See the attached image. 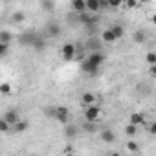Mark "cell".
Segmentation results:
<instances>
[{"label": "cell", "instance_id": "obj_1", "mask_svg": "<svg viewBox=\"0 0 156 156\" xmlns=\"http://www.w3.org/2000/svg\"><path fill=\"white\" fill-rule=\"evenodd\" d=\"M51 116H53V119H57V121H61L62 125H66V123H70V110L66 108V107H53L51 110Z\"/></svg>", "mask_w": 156, "mask_h": 156}, {"label": "cell", "instance_id": "obj_8", "mask_svg": "<svg viewBox=\"0 0 156 156\" xmlns=\"http://www.w3.org/2000/svg\"><path fill=\"white\" fill-rule=\"evenodd\" d=\"M81 70H83V73L92 75V77L99 73V68H98V66H94V64H90L87 59H83V62H81Z\"/></svg>", "mask_w": 156, "mask_h": 156}, {"label": "cell", "instance_id": "obj_31", "mask_svg": "<svg viewBox=\"0 0 156 156\" xmlns=\"http://www.w3.org/2000/svg\"><path fill=\"white\" fill-rule=\"evenodd\" d=\"M125 6H127L129 9H132V8H136V6H138V2H136V0H129V2H127Z\"/></svg>", "mask_w": 156, "mask_h": 156}, {"label": "cell", "instance_id": "obj_22", "mask_svg": "<svg viewBox=\"0 0 156 156\" xmlns=\"http://www.w3.org/2000/svg\"><path fill=\"white\" fill-rule=\"evenodd\" d=\"M31 48H35V50L42 51V50L46 48V41H44L42 37H39V35H37V39H35V42H33V46H31Z\"/></svg>", "mask_w": 156, "mask_h": 156}, {"label": "cell", "instance_id": "obj_23", "mask_svg": "<svg viewBox=\"0 0 156 156\" xmlns=\"http://www.w3.org/2000/svg\"><path fill=\"white\" fill-rule=\"evenodd\" d=\"M125 134H127L129 138H134V136L138 134V127H136V125L127 123V125H125Z\"/></svg>", "mask_w": 156, "mask_h": 156}, {"label": "cell", "instance_id": "obj_28", "mask_svg": "<svg viewBox=\"0 0 156 156\" xmlns=\"http://www.w3.org/2000/svg\"><path fill=\"white\" fill-rule=\"evenodd\" d=\"M11 20H13V22H24V20H26V15H24L22 11H17V13H13Z\"/></svg>", "mask_w": 156, "mask_h": 156}, {"label": "cell", "instance_id": "obj_19", "mask_svg": "<svg viewBox=\"0 0 156 156\" xmlns=\"http://www.w3.org/2000/svg\"><path fill=\"white\" fill-rule=\"evenodd\" d=\"M108 30H110V31L114 33V37H116V39H121V37L125 35V28H123L121 24H112V26H110Z\"/></svg>", "mask_w": 156, "mask_h": 156}, {"label": "cell", "instance_id": "obj_20", "mask_svg": "<svg viewBox=\"0 0 156 156\" xmlns=\"http://www.w3.org/2000/svg\"><path fill=\"white\" fill-rule=\"evenodd\" d=\"M134 42L136 44H145L147 42V35H145V31H141V30H138V31H134Z\"/></svg>", "mask_w": 156, "mask_h": 156}, {"label": "cell", "instance_id": "obj_27", "mask_svg": "<svg viewBox=\"0 0 156 156\" xmlns=\"http://www.w3.org/2000/svg\"><path fill=\"white\" fill-rule=\"evenodd\" d=\"M0 94H2V96H9L11 94V85L9 83H0Z\"/></svg>", "mask_w": 156, "mask_h": 156}, {"label": "cell", "instance_id": "obj_4", "mask_svg": "<svg viewBox=\"0 0 156 156\" xmlns=\"http://www.w3.org/2000/svg\"><path fill=\"white\" fill-rule=\"evenodd\" d=\"M61 53H62V59H64V61H73V59H75V53H77V46H75L73 42H66V44L62 46Z\"/></svg>", "mask_w": 156, "mask_h": 156}, {"label": "cell", "instance_id": "obj_11", "mask_svg": "<svg viewBox=\"0 0 156 156\" xmlns=\"http://www.w3.org/2000/svg\"><path fill=\"white\" fill-rule=\"evenodd\" d=\"M99 41H101L103 44H114L118 39H116V37H114V33H112V31L107 28V30H103V31H101V37H99Z\"/></svg>", "mask_w": 156, "mask_h": 156}, {"label": "cell", "instance_id": "obj_18", "mask_svg": "<svg viewBox=\"0 0 156 156\" xmlns=\"http://www.w3.org/2000/svg\"><path fill=\"white\" fill-rule=\"evenodd\" d=\"M13 41V33L8 31V30H0V44H4V46H9Z\"/></svg>", "mask_w": 156, "mask_h": 156}, {"label": "cell", "instance_id": "obj_13", "mask_svg": "<svg viewBox=\"0 0 156 156\" xmlns=\"http://www.w3.org/2000/svg\"><path fill=\"white\" fill-rule=\"evenodd\" d=\"M85 4H87V13L90 15H98L99 13V0H85Z\"/></svg>", "mask_w": 156, "mask_h": 156}, {"label": "cell", "instance_id": "obj_32", "mask_svg": "<svg viewBox=\"0 0 156 156\" xmlns=\"http://www.w3.org/2000/svg\"><path fill=\"white\" fill-rule=\"evenodd\" d=\"M118 6H121V2H119V0H114V2L110 0V2H108V8H118Z\"/></svg>", "mask_w": 156, "mask_h": 156}, {"label": "cell", "instance_id": "obj_16", "mask_svg": "<svg viewBox=\"0 0 156 156\" xmlns=\"http://www.w3.org/2000/svg\"><path fill=\"white\" fill-rule=\"evenodd\" d=\"M77 134H79V127H77V125H73V123H66L64 125V136L66 138H75Z\"/></svg>", "mask_w": 156, "mask_h": 156}, {"label": "cell", "instance_id": "obj_9", "mask_svg": "<svg viewBox=\"0 0 156 156\" xmlns=\"http://www.w3.org/2000/svg\"><path fill=\"white\" fill-rule=\"evenodd\" d=\"M98 132H99V138H101L105 143H114V141H116V134H114L112 129H101V130H98Z\"/></svg>", "mask_w": 156, "mask_h": 156}, {"label": "cell", "instance_id": "obj_25", "mask_svg": "<svg viewBox=\"0 0 156 156\" xmlns=\"http://www.w3.org/2000/svg\"><path fill=\"white\" fill-rule=\"evenodd\" d=\"M41 8L44 11H53L55 9V2H51V0H42L41 2Z\"/></svg>", "mask_w": 156, "mask_h": 156}, {"label": "cell", "instance_id": "obj_29", "mask_svg": "<svg viewBox=\"0 0 156 156\" xmlns=\"http://www.w3.org/2000/svg\"><path fill=\"white\" fill-rule=\"evenodd\" d=\"M145 59H147L149 66H156V53H154V51H149V53L145 55Z\"/></svg>", "mask_w": 156, "mask_h": 156}, {"label": "cell", "instance_id": "obj_15", "mask_svg": "<svg viewBox=\"0 0 156 156\" xmlns=\"http://www.w3.org/2000/svg\"><path fill=\"white\" fill-rule=\"evenodd\" d=\"M129 123H130V125H136V127L145 125V116H143L141 112H132L130 118H129Z\"/></svg>", "mask_w": 156, "mask_h": 156}, {"label": "cell", "instance_id": "obj_36", "mask_svg": "<svg viewBox=\"0 0 156 156\" xmlns=\"http://www.w3.org/2000/svg\"><path fill=\"white\" fill-rule=\"evenodd\" d=\"M108 156H121V154H119V152H116V151H114V152H108Z\"/></svg>", "mask_w": 156, "mask_h": 156}, {"label": "cell", "instance_id": "obj_33", "mask_svg": "<svg viewBox=\"0 0 156 156\" xmlns=\"http://www.w3.org/2000/svg\"><path fill=\"white\" fill-rule=\"evenodd\" d=\"M149 134H156V123H151L149 125Z\"/></svg>", "mask_w": 156, "mask_h": 156}, {"label": "cell", "instance_id": "obj_5", "mask_svg": "<svg viewBox=\"0 0 156 156\" xmlns=\"http://www.w3.org/2000/svg\"><path fill=\"white\" fill-rule=\"evenodd\" d=\"M105 53L103 51H94V53H90L88 57H87V61L90 62V64H94V66H98V68H101V64L105 62Z\"/></svg>", "mask_w": 156, "mask_h": 156}, {"label": "cell", "instance_id": "obj_30", "mask_svg": "<svg viewBox=\"0 0 156 156\" xmlns=\"http://www.w3.org/2000/svg\"><path fill=\"white\" fill-rule=\"evenodd\" d=\"M8 51H9V46H4V44H0V57L8 55Z\"/></svg>", "mask_w": 156, "mask_h": 156}, {"label": "cell", "instance_id": "obj_24", "mask_svg": "<svg viewBox=\"0 0 156 156\" xmlns=\"http://www.w3.org/2000/svg\"><path fill=\"white\" fill-rule=\"evenodd\" d=\"M125 147H127V151H130V152H138V151H140V143L134 141V140H129Z\"/></svg>", "mask_w": 156, "mask_h": 156}, {"label": "cell", "instance_id": "obj_12", "mask_svg": "<svg viewBox=\"0 0 156 156\" xmlns=\"http://www.w3.org/2000/svg\"><path fill=\"white\" fill-rule=\"evenodd\" d=\"M72 9H73L75 15L87 13V4H85V0H72Z\"/></svg>", "mask_w": 156, "mask_h": 156}, {"label": "cell", "instance_id": "obj_34", "mask_svg": "<svg viewBox=\"0 0 156 156\" xmlns=\"http://www.w3.org/2000/svg\"><path fill=\"white\" fill-rule=\"evenodd\" d=\"M149 75H151V77L156 75V66H149Z\"/></svg>", "mask_w": 156, "mask_h": 156}, {"label": "cell", "instance_id": "obj_6", "mask_svg": "<svg viewBox=\"0 0 156 156\" xmlns=\"http://www.w3.org/2000/svg\"><path fill=\"white\" fill-rule=\"evenodd\" d=\"M35 39H37V33L28 30V31H24V33L20 35V44H22V46H33Z\"/></svg>", "mask_w": 156, "mask_h": 156}, {"label": "cell", "instance_id": "obj_21", "mask_svg": "<svg viewBox=\"0 0 156 156\" xmlns=\"http://www.w3.org/2000/svg\"><path fill=\"white\" fill-rule=\"evenodd\" d=\"M83 132H87V134H94V132H98V123L85 121V123H83Z\"/></svg>", "mask_w": 156, "mask_h": 156}, {"label": "cell", "instance_id": "obj_14", "mask_svg": "<svg viewBox=\"0 0 156 156\" xmlns=\"http://www.w3.org/2000/svg\"><path fill=\"white\" fill-rule=\"evenodd\" d=\"M87 46H88L90 53H94V51H101V48H103V42H101L98 37H92V39H88Z\"/></svg>", "mask_w": 156, "mask_h": 156}, {"label": "cell", "instance_id": "obj_3", "mask_svg": "<svg viewBox=\"0 0 156 156\" xmlns=\"http://www.w3.org/2000/svg\"><path fill=\"white\" fill-rule=\"evenodd\" d=\"M2 119L9 125V127H13L15 123H19L22 118H20V114H19V110H15V108H9V110H6L4 114H2Z\"/></svg>", "mask_w": 156, "mask_h": 156}, {"label": "cell", "instance_id": "obj_35", "mask_svg": "<svg viewBox=\"0 0 156 156\" xmlns=\"http://www.w3.org/2000/svg\"><path fill=\"white\" fill-rule=\"evenodd\" d=\"M68 152H73V147L72 145H66L64 147V154H68Z\"/></svg>", "mask_w": 156, "mask_h": 156}, {"label": "cell", "instance_id": "obj_2", "mask_svg": "<svg viewBox=\"0 0 156 156\" xmlns=\"http://www.w3.org/2000/svg\"><path fill=\"white\" fill-rule=\"evenodd\" d=\"M85 121H90V123H98L99 118H101V108L99 105H92V107H85Z\"/></svg>", "mask_w": 156, "mask_h": 156}, {"label": "cell", "instance_id": "obj_7", "mask_svg": "<svg viewBox=\"0 0 156 156\" xmlns=\"http://www.w3.org/2000/svg\"><path fill=\"white\" fill-rule=\"evenodd\" d=\"M46 33H48L50 37L57 39V37H61V33H62V28H61V24H57V22H50V24L46 26Z\"/></svg>", "mask_w": 156, "mask_h": 156}, {"label": "cell", "instance_id": "obj_10", "mask_svg": "<svg viewBox=\"0 0 156 156\" xmlns=\"http://www.w3.org/2000/svg\"><path fill=\"white\" fill-rule=\"evenodd\" d=\"M28 129H30L28 119H20L19 123H15V125L11 127V134H22V132H26Z\"/></svg>", "mask_w": 156, "mask_h": 156}, {"label": "cell", "instance_id": "obj_26", "mask_svg": "<svg viewBox=\"0 0 156 156\" xmlns=\"http://www.w3.org/2000/svg\"><path fill=\"white\" fill-rule=\"evenodd\" d=\"M0 134H11V127L0 118Z\"/></svg>", "mask_w": 156, "mask_h": 156}, {"label": "cell", "instance_id": "obj_37", "mask_svg": "<svg viewBox=\"0 0 156 156\" xmlns=\"http://www.w3.org/2000/svg\"><path fill=\"white\" fill-rule=\"evenodd\" d=\"M64 156H75V154H73V152H68V154H64Z\"/></svg>", "mask_w": 156, "mask_h": 156}, {"label": "cell", "instance_id": "obj_17", "mask_svg": "<svg viewBox=\"0 0 156 156\" xmlns=\"http://www.w3.org/2000/svg\"><path fill=\"white\" fill-rule=\"evenodd\" d=\"M81 103H83L85 107H92V105H98V98H96L94 94H90V92H85V94L81 96Z\"/></svg>", "mask_w": 156, "mask_h": 156}]
</instances>
